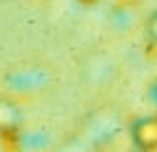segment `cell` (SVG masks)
I'll list each match as a JSON object with an SVG mask.
<instances>
[{"label": "cell", "instance_id": "obj_3", "mask_svg": "<svg viewBox=\"0 0 157 152\" xmlns=\"http://www.w3.org/2000/svg\"><path fill=\"white\" fill-rule=\"evenodd\" d=\"M131 142L134 150L141 152H157V113L152 115H141L131 123Z\"/></svg>", "mask_w": 157, "mask_h": 152}, {"label": "cell", "instance_id": "obj_1", "mask_svg": "<svg viewBox=\"0 0 157 152\" xmlns=\"http://www.w3.org/2000/svg\"><path fill=\"white\" fill-rule=\"evenodd\" d=\"M52 84V71L47 63H39V60H24L16 63L6 71L3 76V87H6V95L16 97V100L26 102L34 100V97L45 95Z\"/></svg>", "mask_w": 157, "mask_h": 152}, {"label": "cell", "instance_id": "obj_2", "mask_svg": "<svg viewBox=\"0 0 157 152\" xmlns=\"http://www.w3.org/2000/svg\"><path fill=\"white\" fill-rule=\"evenodd\" d=\"M24 129V102L11 95H0V136L11 139Z\"/></svg>", "mask_w": 157, "mask_h": 152}, {"label": "cell", "instance_id": "obj_4", "mask_svg": "<svg viewBox=\"0 0 157 152\" xmlns=\"http://www.w3.org/2000/svg\"><path fill=\"white\" fill-rule=\"evenodd\" d=\"M147 40H149V45L157 47V11L147 18Z\"/></svg>", "mask_w": 157, "mask_h": 152}, {"label": "cell", "instance_id": "obj_5", "mask_svg": "<svg viewBox=\"0 0 157 152\" xmlns=\"http://www.w3.org/2000/svg\"><path fill=\"white\" fill-rule=\"evenodd\" d=\"M152 102H155V107H157V81H155V87H152Z\"/></svg>", "mask_w": 157, "mask_h": 152}, {"label": "cell", "instance_id": "obj_6", "mask_svg": "<svg viewBox=\"0 0 157 152\" xmlns=\"http://www.w3.org/2000/svg\"><path fill=\"white\" fill-rule=\"evenodd\" d=\"M131 152H141V150H131Z\"/></svg>", "mask_w": 157, "mask_h": 152}]
</instances>
